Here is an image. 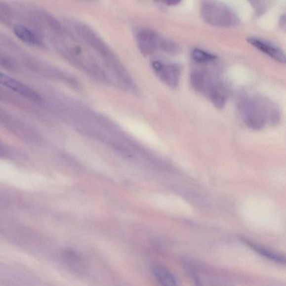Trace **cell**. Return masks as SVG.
I'll return each instance as SVG.
<instances>
[{
  "label": "cell",
  "mask_w": 286,
  "mask_h": 286,
  "mask_svg": "<svg viewBox=\"0 0 286 286\" xmlns=\"http://www.w3.org/2000/svg\"><path fill=\"white\" fill-rule=\"evenodd\" d=\"M200 12L204 20L213 27H232L239 22L238 17L233 11L218 1H204L201 6Z\"/></svg>",
  "instance_id": "obj_1"
},
{
  "label": "cell",
  "mask_w": 286,
  "mask_h": 286,
  "mask_svg": "<svg viewBox=\"0 0 286 286\" xmlns=\"http://www.w3.org/2000/svg\"><path fill=\"white\" fill-rule=\"evenodd\" d=\"M238 108L246 124L259 129L265 123L266 112L263 102L244 97L238 102Z\"/></svg>",
  "instance_id": "obj_2"
},
{
  "label": "cell",
  "mask_w": 286,
  "mask_h": 286,
  "mask_svg": "<svg viewBox=\"0 0 286 286\" xmlns=\"http://www.w3.org/2000/svg\"><path fill=\"white\" fill-rule=\"evenodd\" d=\"M152 68L160 80L166 86L171 88L178 86L182 70L178 64L155 61L152 63Z\"/></svg>",
  "instance_id": "obj_3"
},
{
  "label": "cell",
  "mask_w": 286,
  "mask_h": 286,
  "mask_svg": "<svg viewBox=\"0 0 286 286\" xmlns=\"http://www.w3.org/2000/svg\"><path fill=\"white\" fill-rule=\"evenodd\" d=\"M163 38L149 29H140L136 35V42L140 52L144 55H149L161 50Z\"/></svg>",
  "instance_id": "obj_4"
},
{
  "label": "cell",
  "mask_w": 286,
  "mask_h": 286,
  "mask_svg": "<svg viewBox=\"0 0 286 286\" xmlns=\"http://www.w3.org/2000/svg\"><path fill=\"white\" fill-rule=\"evenodd\" d=\"M217 79L210 72L204 69H195L190 76L192 87L196 92L206 96Z\"/></svg>",
  "instance_id": "obj_5"
},
{
  "label": "cell",
  "mask_w": 286,
  "mask_h": 286,
  "mask_svg": "<svg viewBox=\"0 0 286 286\" xmlns=\"http://www.w3.org/2000/svg\"><path fill=\"white\" fill-rule=\"evenodd\" d=\"M0 80H1L0 81L1 83L4 86L11 89L12 91L34 102H40L41 101V97L39 93L26 85L19 82V81L2 73L0 76Z\"/></svg>",
  "instance_id": "obj_6"
},
{
  "label": "cell",
  "mask_w": 286,
  "mask_h": 286,
  "mask_svg": "<svg viewBox=\"0 0 286 286\" xmlns=\"http://www.w3.org/2000/svg\"><path fill=\"white\" fill-rule=\"evenodd\" d=\"M231 93V89L224 81L217 79L213 84L207 97L216 108H224Z\"/></svg>",
  "instance_id": "obj_7"
},
{
  "label": "cell",
  "mask_w": 286,
  "mask_h": 286,
  "mask_svg": "<svg viewBox=\"0 0 286 286\" xmlns=\"http://www.w3.org/2000/svg\"><path fill=\"white\" fill-rule=\"evenodd\" d=\"M247 41L255 48L269 55L276 61L282 63H286V54L284 51L270 42L254 37L247 38Z\"/></svg>",
  "instance_id": "obj_8"
},
{
  "label": "cell",
  "mask_w": 286,
  "mask_h": 286,
  "mask_svg": "<svg viewBox=\"0 0 286 286\" xmlns=\"http://www.w3.org/2000/svg\"><path fill=\"white\" fill-rule=\"evenodd\" d=\"M245 243L250 249L254 251L255 253L262 256V257L276 263L286 264V256L276 253L275 251L266 248V247L249 241H245Z\"/></svg>",
  "instance_id": "obj_9"
},
{
  "label": "cell",
  "mask_w": 286,
  "mask_h": 286,
  "mask_svg": "<svg viewBox=\"0 0 286 286\" xmlns=\"http://www.w3.org/2000/svg\"><path fill=\"white\" fill-rule=\"evenodd\" d=\"M152 271L158 283L162 286H176V280L167 268L161 265H155Z\"/></svg>",
  "instance_id": "obj_10"
},
{
  "label": "cell",
  "mask_w": 286,
  "mask_h": 286,
  "mask_svg": "<svg viewBox=\"0 0 286 286\" xmlns=\"http://www.w3.org/2000/svg\"><path fill=\"white\" fill-rule=\"evenodd\" d=\"M14 33L19 39L29 45H39L41 41L31 30L22 25H16L14 27Z\"/></svg>",
  "instance_id": "obj_11"
},
{
  "label": "cell",
  "mask_w": 286,
  "mask_h": 286,
  "mask_svg": "<svg viewBox=\"0 0 286 286\" xmlns=\"http://www.w3.org/2000/svg\"><path fill=\"white\" fill-rule=\"evenodd\" d=\"M193 60L200 65H206L214 62L216 59L215 55L200 49H195L191 53Z\"/></svg>",
  "instance_id": "obj_12"
},
{
  "label": "cell",
  "mask_w": 286,
  "mask_h": 286,
  "mask_svg": "<svg viewBox=\"0 0 286 286\" xmlns=\"http://www.w3.org/2000/svg\"><path fill=\"white\" fill-rule=\"evenodd\" d=\"M161 51L169 55H176L180 52V48L176 42L163 38Z\"/></svg>",
  "instance_id": "obj_13"
},
{
  "label": "cell",
  "mask_w": 286,
  "mask_h": 286,
  "mask_svg": "<svg viewBox=\"0 0 286 286\" xmlns=\"http://www.w3.org/2000/svg\"><path fill=\"white\" fill-rule=\"evenodd\" d=\"M253 5L256 13L258 15L262 14L264 12V8H265V5L263 1H251Z\"/></svg>",
  "instance_id": "obj_14"
},
{
  "label": "cell",
  "mask_w": 286,
  "mask_h": 286,
  "mask_svg": "<svg viewBox=\"0 0 286 286\" xmlns=\"http://www.w3.org/2000/svg\"><path fill=\"white\" fill-rule=\"evenodd\" d=\"M279 26L286 32V14H284L281 16L279 20Z\"/></svg>",
  "instance_id": "obj_15"
},
{
  "label": "cell",
  "mask_w": 286,
  "mask_h": 286,
  "mask_svg": "<svg viewBox=\"0 0 286 286\" xmlns=\"http://www.w3.org/2000/svg\"><path fill=\"white\" fill-rule=\"evenodd\" d=\"M162 2L165 4L166 5L173 6L177 5V4L181 2V1H175V0H166V1H162Z\"/></svg>",
  "instance_id": "obj_16"
}]
</instances>
